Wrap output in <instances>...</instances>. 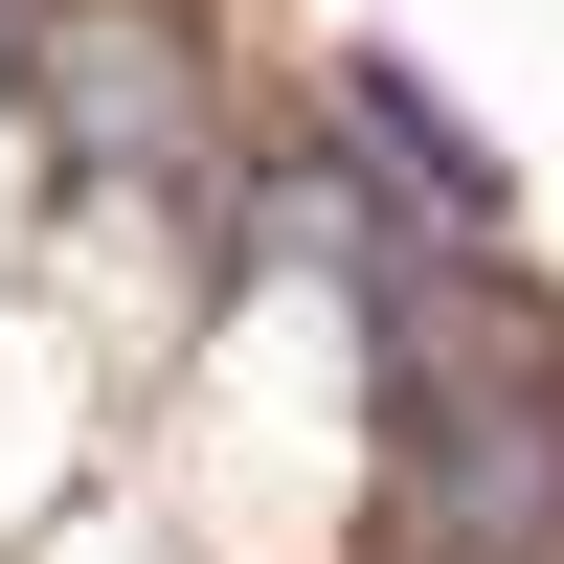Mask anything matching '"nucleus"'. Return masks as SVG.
<instances>
[{
  "mask_svg": "<svg viewBox=\"0 0 564 564\" xmlns=\"http://www.w3.org/2000/svg\"><path fill=\"white\" fill-rule=\"evenodd\" d=\"M23 113L68 135L90 181H159V159H204V23L181 0H23Z\"/></svg>",
  "mask_w": 564,
  "mask_h": 564,
  "instance_id": "nucleus-1",
  "label": "nucleus"
},
{
  "mask_svg": "<svg viewBox=\"0 0 564 564\" xmlns=\"http://www.w3.org/2000/svg\"><path fill=\"white\" fill-rule=\"evenodd\" d=\"M339 181H361L384 226H430V249H497V226H520V181H497L475 135H452V90H430V68H384V45L339 68Z\"/></svg>",
  "mask_w": 564,
  "mask_h": 564,
  "instance_id": "nucleus-2",
  "label": "nucleus"
},
{
  "mask_svg": "<svg viewBox=\"0 0 564 564\" xmlns=\"http://www.w3.org/2000/svg\"><path fill=\"white\" fill-rule=\"evenodd\" d=\"M0 23H23V0H0Z\"/></svg>",
  "mask_w": 564,
  "mask_h": 564,
  "instance_id": "nucleus-3",
  "label": "nucleus"
}]
</instances>
